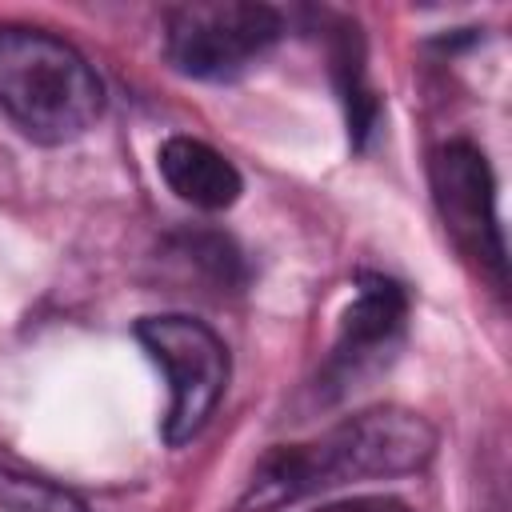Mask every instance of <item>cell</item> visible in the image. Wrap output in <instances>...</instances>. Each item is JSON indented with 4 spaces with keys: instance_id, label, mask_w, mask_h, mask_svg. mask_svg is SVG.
I'll use <instances>...</instances> for the list:
<instances>
[{
    "instance_id": "cell-1",
    "label": "cell",
    "mask_w": 512,
    "mask_h": 512,
    "mask_svg": "<svg viewBox=\"0 0 512 512\" xmlns=\"http://www.w3.org/2000/svg\"><path fill=\"white\" fill-rule=\"evenodd\" d=\"M432 448L436 432L420 416L404 408H372L336 424L320 440L268 452L240 496V512H272L316 488H332L360 476L416 472L432 456Z\"/></svg>"
},
{
    "instance_id": "cell-2",
    "label": "cell",
    "mask_w": 512,
    "mask_h": 512,
    "mask_svg": "<svg viewBox=\"0 0 512 512\" xmlns=\"http://www.w3.org/2000/svg\"><path fill=\"white\" fill-rule=\"evenodd\" d=\"M0 108L24 136L40 144H68L96 124L104 88L92 64L68 40L40 28L4 24Z\"/></svg>"
},
{
    "instance_id": "cell-3",
    "label": "cell",
    "mask_w": 512,
    "mask_h": 512,
    "mask_svg": "<svg viewBox=\"0 0 512 512\" xmlns=\"http://www.w3.org/2000/svg\"><path fill=\"white\" fill-rule=\"evenodd\" d=\"M136 340L144 352L164 368L168 380V416H164V440L188 444L208 416L216 412L224 384H228V348L224 340L192 320V316H144L136 324Z\"/></svg>"
},
{
    "instance_id": "cell-4",
    "label": "cell",
    "mask_w": 512,
    "mask_h": 512,
    "mask_svg": "<svg viewBox=\"0 0 512 512\" xmlns=\"http://www.w3.org/2000/svg\"><path fill=\"white\" fill-rule=\"evenodd\" d=\"M280 36V16L264 4L208 0L164 16L168 60L196 80H232L248 72Z\"/></svg>"
},
{
    "instance_id": "cell-5",
    "label": "cell",
    "mask_w": 512,
    "mask_h": 512,
    "mask_svg": "<svg viewBox=\"0 0 512 512\" xmlns=\"http://www.w3.org/2000/svg\"><path fill=\"white\" fill-rule=\"evenodd\" d=\"M432 192L448 232L496 272L504 268L496 208H492V176L480 148L452 140L432 156Z\"/></svg>"
},
{
    "instance_id": "cell-6",
    "label": "cell",
    "mask_w": 512,
    "mask_h": 512,
    "mask_svg": "<svg viewBox=\"0 0 512 512\" xmlns=\"http://www.w3.org/2000/svg\"><path fill=\"white\" fill-rule=\"evenodd\" d=\"M404 316H408V300L400 284L384 276H360L356 300L344 312L336 356H332V368L340 372V380H352L364 368H376L400 344Z\"/></svg>"
},
{
    "instance_id": "cell-7",
    "label": "cell",
    "mask_w": 512,
    "mask_h": 512,
    "mask_svg": "<svg viewBox=\"0 0 512 512\" xmlns=\"http://www.w3.org/2000/svg\"><path fill=\"white\" fill-rule=\"evenodd\" d=\"M156 164H160L164 184L192 208L220 212V208L236 204V196H240V172L204 140L172 136L160 144Z\"/></svg>"
},
{
    "instance_id": "cell-8",
    "label": "cell",
    "mask_w": 512,
    "mask_h": 512,
    "mask_svg": "<svg viewBox=\"0 0 512 512\" xmlns=\"http://www.w3.org/2000/svg\"><path fill=\"white\" fill-rule=\"evenodd\" d=\"M0 512H88L68 488L0 464Z\"/></svg>"
},
{
    "instance_id": "cell-9",
    "label": "cell",
    "mask_w": 512,
    "mask_h": 512,
    "mask_svg": "<svg viewBox=\"0 0 512 512\" xmlns=\"http://www.w3.org/2000/svg\"><path fill=\"white\" fill-rule=\"evenodd\" d=\"M324 512H372V508H324Z\"/></svg>"
}]
</instances>
